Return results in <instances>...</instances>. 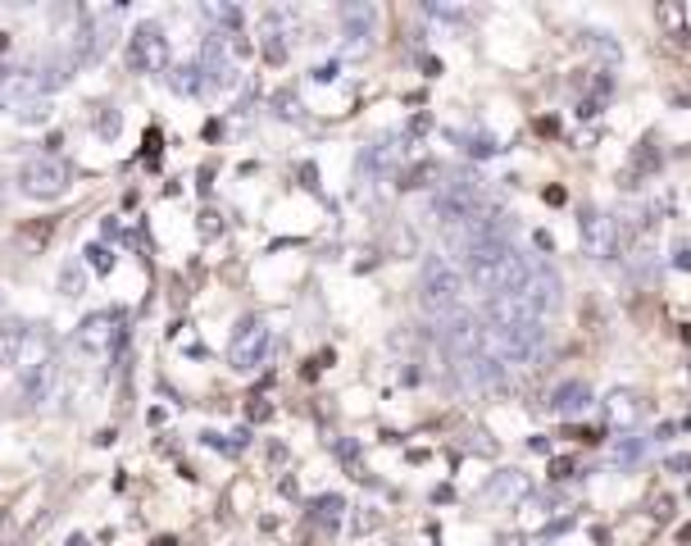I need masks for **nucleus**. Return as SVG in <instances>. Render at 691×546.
Returning a JSON list of instances; mask_svg holds the SVG:
<instances>
[{
    "label": "nucleus",
    "mask_w": 691,
    "mask_h": 546,
    "mask_svg": "<svg viewBox=\"0 0 691 546\" xmlns=\"http://www.w3.org/2000/svg\"><path fill=\"white\" fill-rule=\"evenodd\" d=\"M424 291V310L437 314V319H450L459 310V269L446 260V255H428L424 260V282H418Z\"/></svg>",
    "instance_id": "obj_1"
},
{
    "label": "nucleus",
    "mask_w": 691,
    "mask_h": 546,
    "mask_svg": "<svg viewBox=\"0 0 691 546\" xmlns=\"http://www.w3.org/2000/svg\"><path fill=\"white\" fill-rule=\"evenodd\" d=\"M68 178H73V169L55 151H46V156H32L19 169V192L32 201H60L68 192Z\"/></svg>",
    "instance_id": "obj_2"
},
{
    "label": "nucleus",
    "mask_w": 691,
    "mask_h": 546,
    "mask_svg": "<svg viewBox=\"0 0 691 546\" xmlns=\"http://www.w3.org/2000/svg\"><path fill=\"white\" fill-rule=\"evenodd\" d=\"M268 346H274V333H268L264 319H242V328L233 333V346H227V360H233L237 374H255L268 360Z\"/></svg>",
    "instance_id": "obj_3"
},
{
    "label": "nucleus",
    "mask_w": 691,
    "mask_h": 546,
    "mask_svg": "<svg viewBox=\"0 0 691 546\" xmlns=\"http://www.w3.org/2000/svg\"><path fill=\"white\" fill-rule=\"evenodd\" d=\"M128 64L132 73H160L169 68V36L160 23H137L128 36Z\"/></svg>",
    "instance_id": "obj_4"
},
{
    "label": "nucleus",
    "mask_w": 691,
    "mask_h": 546,
    "mask_svg": "<svg viewBox=\"0 0 691 546\" xmlns=\"http://www.w3.org/2000/svg\"><path fill=\"white\" fill-rule=\"evenodd\" d=\"M201 73H205L210 87H227V83H233V55H227V46H223V32H210V36H205V46H201Z\"/></svg>",
    "instance_id": "obj_5"
},
{
    "label": "nucleus",
    "mask_w": 691,
    "mask_h": 546,
    "mask_svg": "<svg viewBox=\"0 0 691 546\" xmlns=\"http://www.w3.org/2000/svg\"><path fill=\"white\" fill-rule=\"evenodd\" d=\"M119 342V319L114 314H87L83 328H78V346L83 351H109Z\"/></svg>",
    "instance_id": "obj_6"
},
{
    "label": "nucleus",
    "mask_w": 691,
    "mask_h": 546,
    "mask_svg": "<svg viewBox=\"0 0 691 546\" xmlns=\"http://www.w3.org/2000/svg\"><path fill=\"white\" fill-rule=\"evenodd\" d=\"M551 410L560 419H578L583 410H592V387L587 383H560L551 396Z\"/></svg>",
    "instance_id": "obj_7"
},
{
    "label": "nucleus",
    "mask_w": 691,
    "mask_h": 546,
    "mask_svg": "<svg viewBox=\"0 0 691 546\" xmlns=\"http://www.w3.org/2000/svg\"><path fill=\"white\" fill-rule=\"evenodd\" d=\"M169 83H173V92L178 96H201L210 83H205V73H201V64H178L173 73H169Z\"/></svg>",
    "instance_id": "obj_8"
},
{
    "label": "nucleus",
    "mask_w": 691,
    "mask_h": 546,
    "mask_svg": "<svg viewBox=\"0 0 691 546\" xmlns=\"http://www.w3.org/2000/svg\"><path fill=\"white\" fill-rule=\"evenodd\" d=\"M583 233H587V246H592L596 255H614V228L605 224L600 214H587V218H583Z\"/></svg>",
    "instance_id": "obj_9"
},
{
    "label": "nucleus",
    "mask_w": 691,
    "mask_h": 546,
    "mask_svg": "<svg viewBox=\"0 0 691 546\" xmlns=\"http://www.w3.org/2000/svg\"><path fill=\"white\" fill-rule=\"evenodd\" d=\"M605 410H609V419L619 424V428H632V424H637V400H632L628 392H614V396L605 400Z\"/></svg>",
    "instance_id": "obj_10"
},
{
    "label": "nucleus",
    "mask_w": 691,
    "mask_h": 546,
    "mask_svg": "<svg viewBox=\"0 0 691 546\" xmlns=\"http://www.w3.org/2000/svg\"><path fill=\"white\" fill-rule=\"evenodd\" d=\"M641 451H646V447H641V437H628L624 447H614V451H609V460L619 464V469H628V464H632V460H637Z\"/></svg>",
    "instance_id": "obj_11"
},
{
    "label": "nucleus",
    "mask_w": 691,
    "mask_h": 546,
    "mask_svg": "<svg viewBox=\"0 0 691 546\" xmlns=\"http://www.w3.org/2000/svg\"><path fill=\"white\" fill-rule=\"evenodd\" d=\"M519 492H523V479H519L514 469H506L501 483H491V496H519Z\"/></svg>",
    "instance_id": "obj_12"
},
{
    "label": "nucleus",
    "mask_w": 691,
    "mask_h": 546,
    "mask_svg": "<svg viewBox=\"0 0 691 546\" xmlns=\"http://www.w3.org/2000/svg\"><path fill=\"white\" fill-rule=\"evenodd\" d=\"M87 260H92V269H100V274H105V269L114 265V260H109V250H105V246H87Z\"/></svg>",
    "instance_id": "obj_13"
},
{
    "label": "nucleus",
    "mask_w": 691,
    "mask_h": 546,
    "mask_svg": "<svg viewBox=\"0 0 691 546\" xmlns=\"http://www.w3.org/2000/svg\"><path fill=\"white\" fill-rule=\"evenodd\" d=\"M315 510H319L323 520H337V515H341V496H319V505H315Z\"/></svg>",
    "instance_id": "obj_14"
},
{
    "label": "nucleus",
    "mask_w": 691,
    "mask_h": 546,
    "mask_svg": "<svg viewBox=\"0 0 691 546\" xmlns=\"http://www.w3.org/2000/svg\"><path fill=\"white\" fill-rule=\"evenodd\" d=\"M64 291H68V297H78V291H83V274L78 269H64Z\"/></svg>",
    "instance_id": "obj_15"
},
{
    "label": "nucleus",
    "mask_w": 691,
    "mask_h": 546,
    "mask_svg": "<svg viewBox=\"0 0 691 546\" xmlns=\"http://www.w3.org/2000/svg\"><path fill=\"white\" fill-rule=\"evenodd\" d=\"M114 132H119V115H105L100 119V137H114Z\"/></svg>",
    "instance_id": "obj_16"
},
{
    "label": "nucleus",
    "mask_w": 691,
    "mask_h": 546,
    "mask_svg": "<svg viewBox=\"0 0 691 546\" xmlns=\"http://www.w3.org/2000/svg\"><path fill=\"white\" fill-rule=\"evenodd\" d=\"M6 46H10V36H6V32H0V51H6Z\"/></svg>",
    "instance_id": "obj_17"
}]
</instances>
